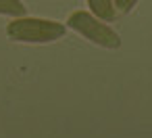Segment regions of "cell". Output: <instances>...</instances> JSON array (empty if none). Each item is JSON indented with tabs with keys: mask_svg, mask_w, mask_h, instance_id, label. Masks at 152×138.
I'll return each instance as SVG.
<instances>
[{
	"mask_svg": "<svg viewBox=\"0 0 152 138\" xmlns=\"http://www.w3.org/2000/svg\"><path fill=\"white\" fill-rule=\"evenodd\" d=\"M7 36L15 42H25V44H48L65 36V25L58 21L23 15V17H15L7 25Z\"/></svg>",
	"mask_w": 152,
	"mask_h": 138,
	"instance_id": "1",
	"label": "cell"
},
{
	"mask_svg": "<svg viewBox=\"0 0 152 138\" xmlns=\"http://www.w3.org/2000/svg\"><path fill=\"white\" fill-rule=\"evenodd\" d=\"M27 13V7L21 0H0V15L9 17H23Z\"/></svg>",
	"mask_w": 152,
	"mask_h": 138,
	"instance_id": "4",
	"label": "cell"
},
{
	"mask_svg": "<svg viewBox=\"0 0 152 138\" xmlns=\"http://www.w3.org/2000/svg\"><path fill=\"white\" fill-rule=\"evenodd\" d=\"M88 7L102 21H113L117 17V11H115V2H113V0H88Z\"/></svg>",
	"mask_w": 152,
	"mask_h": 138,
	"instance_id": "3",
	"label": "cell"
},
{
	"mask_svg": "<svg viewBox=\"0 0 152 138\" xmlns=\"http://www.w3.org/2000/svg\"><path fill=\"white\" fill-rule=\"evenodd\" d=\"M115 2V9L121 11V13H129L135 4H137V0H113Z\"/></svg>",
	"mask_w": 152,
	"mask_h": 138,
	"instance_id": "5",
	"label": "cell"
},
{
	"mask_svg": "<svg viewBox=\"0 0 152 138\" xmlns=\"http://www.w3.org/2000/svg\"><path fill=\"white\" fill-rule=\"evenodd\" d=\"M67 25L71 30H75L79 36H83L86 40H90L92 44H96V46H102V48H108V50H115V48L121 46L119 34L113 32L108 25H104L102 19H98L92 13L75 11V13L69 15Z\"/></svg>",
	"mask_w": 152,
	"mask_h": 138,
	"instance_id": "2",
	"label": "cell"
}]
</instances>
